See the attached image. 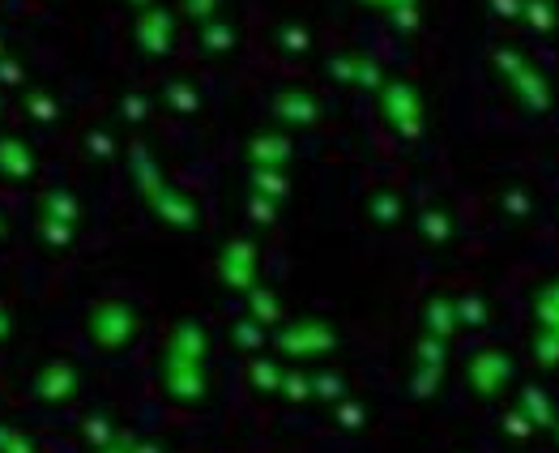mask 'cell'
<instances>
[{"instance_id":"obj_1","label":"cell","mask_w":559,"mask_h":453,"mask_svg":"<svg viewBox=\"0 0 559 453\" xmlns=\"http://www.w3.org/2000/svg\"><path fill=\"white\" fill-rule=\"evenodd\" d=\"M188 9H210V0H188Z\"/></svg>"}]
</instances>
